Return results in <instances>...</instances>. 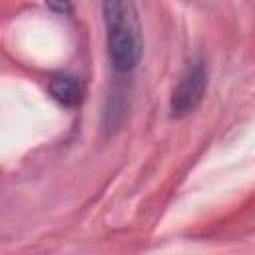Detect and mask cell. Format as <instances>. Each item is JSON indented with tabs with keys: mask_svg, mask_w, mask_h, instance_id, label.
Masks as SVG:
<instances>
[{
	"mask_svg": "<svg viewBox=\"0 0 255 255\" xmlns=\"http://www.w3.org/2000/svg\"><path fill=\"white\" fill-rule=\"evenodd\" d=\"M106 24V42L112 68L120 74H129L141 60L143 40L139 18L131 2H106L102 6Z\"/></svg>",
	"mask_w": 255,
	"mask_h": 255,
	"instance_id": "obj_1",
	"label": "cell"
},
{
	"mask_svg": "<svg viewBox=\"0 0 255 255\" xmlns=\"http://www.w3.org/2000/svg\"><path fill=\"white\" fill-rule=\"evenodd\" d=\"M205 88H207V70H205V64L203 62H193L189 64L175 88H173V94H171V100H169V110H171V116L173 118H185L189 114H193L201 100H203V94H205Z\"/></svg>",
	"mask_w": 255,
	"mask_h": 255,
	"instance_id": "obj_2",
	"label": "cell"
},
{
	"mask_svg": "<svg viewBox=\"0 0 255 255\" xmlns=\"http://www.w3.org/2000/svg\"><path fill=\"white\" fill-rule=\"evenodd\" d=\"M48 88H50L52 98L60 102L62 106L72 108V106H78L82 100V84L72 76H64V74L54 76Z\"/></svg>",
	"mask_w": 255,
	"mask_h": 255,
	"instance_id": "obj_3",
	"label": "cell"
}]
</instances>
